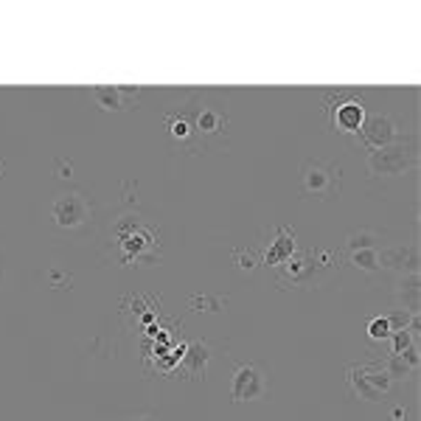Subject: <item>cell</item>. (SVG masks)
Here are the masks:
<instances>
[{"mask_svg":"<svg viewBox=\"0 0 421 421\" xmlns=\"http://www.w3.org/2000/svg\"><path fill=\"white\" fill-rule=\"evenodd\" d=\"M359 138L368 146V152H373V149H382V146L399 140L401 135H399V129H396V123H393L390 115L376 112V115H365V121L359 126Z\"/></svg>","mask_w":421,"mask_h":421,"instance_id":"obj_5","label":"cell"},{"mask_svg":"<svg viewBox=\"0 0 421 421\" xmlns=\"http://www.w3.org/2000/svg\"><path fill=\"white\" fill-rule=\"evenodd\" d=\"M365 379L370 382V387H376L379 393H387L390 390V379H387V373L382 370V368H373V365H365Z\"/></svg>","mask_w":421,"mask_h":421,"instance_id":"obj_18","label":"cell"},{"mask_svg":"<svg viewBox=\"0 0 421 421\" xmlns=\"http://www.w3.org/2000/svg\"><path fill=\"white\" fill-rule=\"evenodd\" d=\"M135 421H157V418H154V415H149V413H146V415H138V418H135Z\"/></svg>","mask_w":421,"mask_h":421,"instance_id":"obj_25","label":"cell"},{"mask_svg":"<svg viewBox=\"0 0 421 421\" xmlns=\"http://www.w3.org/2000/svg\"><path fill=\"white\" fill-rule=\"evenodd\" d=\"M399 356H401V359L410 365V368H418V345H415V342H413L410 348H404Z\"/></svg>","mask_w":421,"mask_h":421,"instance_id":"obj_23","label":"cell"},{"mask_svg":"<svg viewBox=\"0 0 421 421\" xmlns=\"http://www.w3.org/2000/svg\"><path fill=\"white\" fill-rule=\"evenodd\" d=\"M348 382H351L354 393H356L359 399H365V401H382V396H385V393H379L376 387H370V382L365 379V365L348 368Z\"/></svg>","mask_w":421,"mask_h":421,"instance_id":"obj_13","label":"cell"},{"mask_svg":"<svg viewBox=\"0 0 421 421\" xmlns=\"http://www.w3.org/2000/svg\"><path fill=\"white\" fill-rule=\"evenodd\" d=\"M365 121V109H362V101L356 98H345V101H337V109H334V126L340 132H359Z\"/></svg>","mask_w":421,"mask_h":421,"instance_id":"obj_10","label":"cell"},{"mask_svg":"<svg viewBox=\"0 0 421 421\" xmlns=\"http://www.w3.org/2000/svg\"><path fill=\"white\" fill-rule=\"evenodd\" d=\"M368 334H370V340H390V326H387V320H385V317L370 320Z\"/></svg>","mask_w":421,"mask_h":421,"instance_id":"obj_22","label":"cell"},{"mask_svg":"<svg viewBox=\"0 0 421 421\" xmlns=\"http://www.w3.org/2000/svg\"><path fill=\"white\" fill-rule=\"evenodd\" d=\"M292 253H295V230H289V227H278V236H275L272 247L267 250L264 264H283Z\"/></svg>","mask_w":421,"mask_h":421,"instance_id":"obj_11","label":"cell"},{"mask_svg":"<svg viewBox=\"0 0 421 421\" xmlns=\"http://www.w3.org/2000/svg\"><path fill=\"white\" fill-rule=\"evenodd\" d=\"M225 115L222 112H216V109H202L199 115H196V129L202 132V135H216V132H222L225 129Z\"/></svg>","mask_w":421,"mask_h":421,"instance_id":"obj_14","label":"cell"},{"mask_svg":"<svg viewBox=\"0 0 421 421\" xmlns=\"http://www.w3.org/2000/svg\"><path fill=\"white\" fill-rule=\"evenodd\" d=\"M168 129H171V135L180 138V140H188V138H191V126H188V121H185L182 115L168 118Z\"/></svg>","mask_w":421,"mask_h":421,"instance_id":"obj_21","label":"cell"},{"mask_svg":"<svg viewBox=\"0 0 421 421\" xmlns=\"http://www.w3.org/2000/svg\"><path fill=\"white\" fill-rule=\"evenodd\" d=\"M396 295H399V300H401L404 312L418 314V298H421L418 272H413V275H401V278H399V286H396Z\"/></svg>","mask_w":421,"mask_h":421,"instance_id":"obj_12","label":"cell"},{"mask_svg":"<svg viewBox=\"0 0 421 421\" xmlns=\"http://www.w3.org/2000/svg\"><path fill=\"white\" fill-rule=\"evenodd\" d=\"M379 255V267L382 269H393L399 275H413L418 272V247L415 244H393V247H382L376 250Z\"/></svg>","mask_w":421,"mask_h":421,"instance_id":"obj_6","label":"cell"},{"mask_svg":"<svg viewBox=\"0 0 421 421\" xmlns=\"http://www.w3.org/2000/svg\"><path fill=\"white\" fill-rule=\"evenodd\" d=\"M382 370L387 373V379L393 382V379H407L410 373H413V368L399 356V354H390L385 362H382Z\"/></svg>","mask_w":421,"mask_h":421,"instance_id":"obj_17","label":"cell"},{"mask_svg":"<svg viewBox=\"0 0 421 421\" xmlns=\"http://www.w3.org/2000/svg\"><path fill=\"white\" fill-rule=\"evenodd\" d=\"M415 314H410V312H404V309H393L385 320H387V326H390V334L393 331H404V328H410V320H413Z\"/></svg>","mask_w":421,"mask_h":421,"instance_id":"obj_19","label":"cell"},{"mask_svg":"<svg viewBox=\"0 0 421 421\" xmlns=\"http://www.w3.org/2000/svg\"><path fill=\"white\" fill-rule=\"evenodd\" d=\"M90 95H93V101H95L101 109H107V112H123V109L129 107V101H126V98L140 95V90H138V87L98 84V87H93V90H90Z\"/></svg>","mask_w":421,"mask_h":421,"instance_id":"obj_7","label":"cell"},{"mask_svg":"<svg viewBox=\"0 0 421 421\" xmlns=\"http://www.w3.org/2000/svg\"><path fill=\"white\" fill-rule=\"evenodd\" d=\"M191 306H194V309H196V306H210L213 312H219V309H222V300H219V298H216V300H210V298H194Z\"/></svg>","mask_w":421,"mask_h":421,"instance_id":"obj_24","label":"cell"},{"mask_svg":"<svg viewBox=\"0 0 421 421\" xmlns=\"http://www.w3.org/2000/svg\"><path fill=\"white\" fill-rule=\"evenodd\" d=\"M390 342H393V351H390V354H401L404 348H410V345L415 342V337H413V331L404 328V331H393V334H390Z\"/></svg>","mask_w":421,"mask_h":421,"instance_id":"obj_20","label":"cell"},{"mask_svg":"<svg viewBox=\"0 0 421 421\" xmlns=\"http://www.w3.org/2000/svg\"><path fill=\"white\" fill-rule=\"evenodd\" d=\"M340 166L334 163H323V160H306L300 168V180H303V191L320 199H328L340 191Z\"/></svg>","mask_w":421,"mask_h":421,"instance_id":"obj_2","label":"cell"},{"mask_svg":"<svg viewBox=\"0 0 421 421\" xmlns=\"http://www.w3.org/2000/svg\"><path fill=\"white\" fill-rule=\"evenodd\" d=\"M418 163V143L415 138H399L382 149L368 152V171L373 177H396L410 171Z\"/></svg>","mask_w":421,"mask_h":421,"instance_id":"obj_1","label":"cell"},{"mask_svg":"<svg viewBox=\"0 0 421 421\" xmlns=\"http://www.w3.org/2000/svg\"><path fill=\"white\" fill-rule=\"evenodd\" d=\"M320 264L314 261V253L306 250V253H292L286 261H283V275L278 278V283H309L314 269Z\"/></svg>","mask_w":421,"mask_h":421,"instance_id":"obj_8","label":"cell"},{"mask_svg":"<svg viewBox=\"0 0 421 421\" xmlns=\"http://www.w3.org/2000/svg\"><path fill=\"white\" fill-rule=\"evenodd\" d=\"M0 168H3V163H0Z\"/></svg>","mask_w":421,"mask_h":421,"instance_id":"obj_26","label":"cell"},{"mask_svg":"<svg viewBox=\"0 0 421 421\" xmlns=\"http://www.w3.org/2000/svg\"><path fill=\"white\" fill-rule=\"evenodd\" d=\"M208 362H210V345L196 340L185 348V356H182V370L191 382H205V373H208Z\"/></svg>","mask_w":421,"mask_h":421,"instance_id":"obj_9","label":"cell"},{"mask_svg":"<svg viewBox=\"0 0 421 421\" xmlns=\"http://www.w3.org/2000/svg\"><path fill=\"white\" fill-rule=\"evenodd\" d=\"M351 264H354L356 269L368 272V275H376V272L382 269V267H379L376 250H356V253H351Z\"/></svg>","mask_w":421,"mask_h":421,"instance_id":"obj_16","label":"cell"},{"mask_svg":"<svg viewBox=\"0 0 421 421\" xmlns=\"http://www.w3.org/2000/svg\"><path fill=\"white\" fill-rule=\"evenodd\" d=\"M379 241H382L379 233H373V230H356V233L348 236L345 247L351 253H356V250H379Z\"/></svg>","mask_w":421,"mask_h":421,"instance_id":"obj_15","label":"cell"},{"mask_svg":"<svg viewBox=\"0 0 421 421\" xmlns=\"http://www.w3.org/2000/svg\"><path fill=\"white\" fill-rule=\"evenodd\" d=\"M51 216H53V222H56L59 227L73 230V227H81V225L90 219V205H87L84 196L76 194V191L59 194L56 202H53V208H51Z\"/></svg>","mask_w":421,"mask_h":421,"instance_id":"obj_4","label":"cell"},{"mask_svg":"<svg viewBox=\"0 0 421 421\" xmlns=\"http://www.w3.org/2000/svg\"><path fill=\"white\" fill-rule=\"evenodd\" d=\"M264 390H267V379H264L261 368L253 365V362H241V365L236 368V373H233V387H230L233 401H236V404H241V401H255V399L264 396Z\"/></svg>","mask_w":421,"mask_h":421,"instance_id":"obj_3","label":"cell"}]
</instances>
